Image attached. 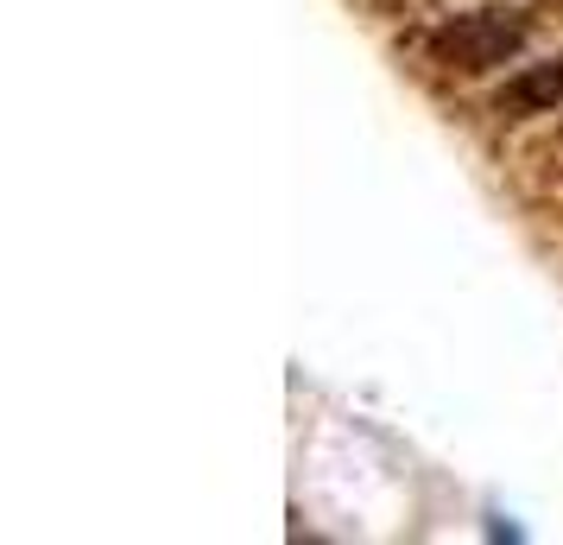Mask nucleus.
Masks as SVG:
<instances>
[{"label":"nucleus","mask_w":563,"mask_h":545,"mask_svg":"<svg viewBox=\"0 0 563 545\" xmlns=\"http://www.w3.org/2000/svg\"><path fill=\"white\" fill-rule=\"evenodd\" d=\"M519 52H526V13L519 7H475V13H456L431 32V57L443 70H462V77L500 70Z\"/></svg>","instance_id":"obj_1"},{"label":"nucleus","mask_w":563,"mask_h":545,"mask_svg":"<svg viewBox=\"0 0 563 545\" xmlns=\"http://www.w3.org/2000/svg\"><path fill=\"white\" fill-rule=\"evenodd\" d=\"M494 108H500V115H558V108H563V57L512 70V77L500 83Z\"/></svg>","instance_id":"obj_2"}]
</instances>
